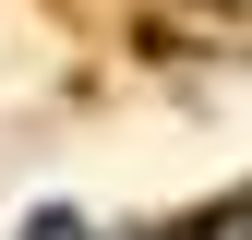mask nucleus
<instances>
[{"instance_id":"nucleus-1","label":"nucleus","mask_w":252,"mask_h":240,"mask_svg":"<svg viewBox=\"0 0 252 240\" xmlns=\"http://www.w3.org/2000/svg\"><path fill=\"white\" fill-rule=\"evenodd\" d=\"M24 240H84V216H36V228H24Z\"/></svg>"}]
</instances>
